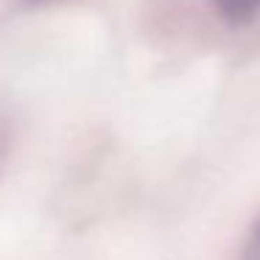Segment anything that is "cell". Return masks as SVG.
I'll use <instances>...</instances> for the list:
<instances>
[{
    "label": "cell",
    "mask_w": 260,
    "mask_h": 260,
    "mask_svg": "<svg viewBox=\"0 0 260 260\" xmlns=\"http://www.w3.org/2000/svg\"><path fill=\"white\" fill-rule=\"evenodd\" d=\"M243 260H260V218H257V224L252 226V235H249V241H246Z\"/></svg>",
    "instance_id": "cell-2"
},
{
    "label": "cell",
    "mask_w": 260,
    "mask_h": 260,
    "mask_svg": "<svg viewBox=\"0 0 260 260\" xmlns=\"http://www.w3.org/2000/svg\"><path fill=\"white\" fill-rule=\"evenodd\" d=\"M56 3H68V0H23V6L40 9V6H56Z\"/></svg>",
    "instance_id": "cell-3"
},
{
    "label": "cell",
    "mask_w": 260,
    "mask_h": 260,
    "mask_svg": "<svg viewBox=\"0 0 260 260\" xmlns=\"http://www.w3.org/2000/svg\"><path fill=\"white\" fill-rule=\"evenodd\" d=\"M210 3L230 23H246L260 14V0H210Z\"/></svg>",
    "instance_id": "cell-1"
}]
</instances>
